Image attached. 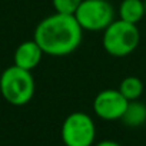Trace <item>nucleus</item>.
Wrapping results in <instances>:
<instances>
[{"instance_id":"2","label":"nucleus","mask_w":146,"mask_h":146,"mask_svg":"<svg viewBox=\"0 0 146 146\" xmlns=\"http://www.w3.org/2000/svg\"><path fill=\"white\" fill-rule=\"evenodd\" d=\"M35 89L32 72L16 64L5 69L0 76V93L13 106L27 105L35 96Z\"/></svg>"},{"instance_id":"4","label":"nucleus","mask_w":146,"mask_h":146,"mask_svg":"<svg viewBox=\"0 0 146 146\" xmlns=\"http://www.w3.org/2000/svg\"><path fill=\"white\" fill-rule=\"evenodd\" d=\"M96 125L85 112H73L62 123V142L64 146H93Z\"/></svg>"},{"instance_id":"5","label":"nucleus","mask_w":146,"mask_h":146,"mask_svg":"<svg viewBox=\"0 0 146 146\" xmlns=\"http://www.w3.org/2000/svg\"><path fill=\"white\" fill-rule=\"evenodd\" d=\"M73 16L83 30L103 32L115 20V9L109 0H83Z\"/></svg>"},{"instance_id":"8","label":"nucleus","mask_w":146,"mask_h":146,"mask_svg":"<svg viewBox=\"0 0 146 146\" xmlns=\"http://www.w3.org/2000/svg\"><path fill=\"white\" fill-rule=\"evenodd\" d=\"M119 19L137 25L143 17H146L145 0H122L117 9Z\"/></svg>"},{"instance_id":"13","label":"nucleus","mask_w":146,"mask_h":146,"mask_svg":"<svg viewBox=\"0 0 146 146\" xmlns=\"http://www.w3.org/2000/svg\"><path fill=\"white\" fill-rule=\"evenodd\" d=\"M145 6H146V0H145Z\"/></svg>"},{"instance_id":"6","label":"nucleus","mask_w":146,"mask_h":146,"mask_svg":"<svg viewBox=\"0 0 146 146\" xmlns=\"http://www.w3.org/2000/svg\"><path fill=\"white\" fill-rule=\"evenodd\" d=\"M129 100L119 89H105L95 96L93 110L103 120H120Z\"/></svg>"},{"instance_id":"11","label":"nucleus","mask_w":146,"mask_h":146,"mask_svg":"<svg viewBox=\"0 0 146 146\" xmlns=\"http://www.w3.org/2000/svg\"><path fill=\"white\" fill-rule=\"evenodd\" d=\"M83 0H52L54 12L64 15H75Z\"/></svg>"},{"instance_id":"1","label":"nucleus","mask_w":146,"mask_h":146,"mask_svg":"<svg viewBox=\"0 0 146 146\" xmlns=\"http://www.w3.org/2000/svg\"><path fill=\"white\" fill-rule=\"evenodd\" d=\"M33 39L49 56H67L75 52L83 39V29L73 15L54 12L39 22Z\"/></svg>"},{"instance_id":"9","label":"nucleus","mask_w":146,"mask_h":146,"mask_svg":"<svg viewBox=\"0 0 146 146\" xmlns=\"http://www.w3.org/2000/svg\"><path fill=\"white\" fill-rule=\"evenodd\" d=\"M120 120L129 127L142 126L146 122V105L142 103L139 99L130 100Z\"/></svg>"},{"instance_id":"12","label":"nucleus","mask_w":146,"mask_h":146,"mask_svg":"<svg viewBox=\"0 0 146 146\" xmlns=\"http://www.w3.org/2000/svg\"><path fill=\"white\" fill-rule=\"evenodd\" d=\"M95 146H120L117 142H113V140H102L99 143H96Z\"/></svg>"},{"instance_id":"3","label":"nucleus","mask_w":146,"mask_h":146,"mask_svg":"<svg viewBox=\"0 0 146 146\" xmlns=\"http://www.w3.org/2000/svg\"><path fill=\"white\" fill-rule=\"evenodd\" d=\"M140 42L137 25L115 19L102 35V44L108 54L113 57H125L136 50Z\"/></svg>"},{"instance_id":"7","label":"nucleus","mask_w":146,"mask_h":146,"mask_svg":"<svg viewBox=\"0 0 146 146\" xmlns=\"http://www.w3.org/2000/svg\"><path fill=\"white\" fill-rule=\"evenodd\" d=\"M44 52L42 50V47L36 43V40H26L23 43H20L15 52V64L26 69V70H33L35 67H37V64L42 62Z\"/></svg>"},{"instance_id":"10","label":"nucleus","mask_w":146,"mask_h":146,"mask_svg":"<svg viewBox=\"0 0 146 146\" xmlns=\"http://www.w3.org/2000/svg\"><path fill=\"white\" fill-rule=\"evenodd\" d=\"M143 82L142 79H139L137 76H126L125 79H122L120 85H119V90L120 93L130 102V100H137L142 93H143Z\"/></svg>"}]
</instances>
